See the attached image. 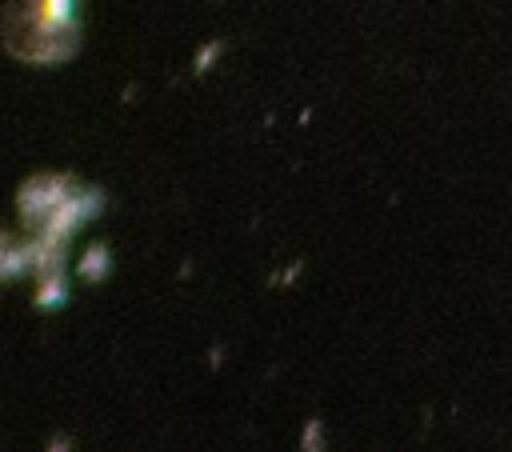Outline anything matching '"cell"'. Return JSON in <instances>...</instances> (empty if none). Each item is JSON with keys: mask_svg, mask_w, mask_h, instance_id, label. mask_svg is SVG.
I'll list each match as a JSON object with an SVG mask.
<instances>
[]
</instances>
